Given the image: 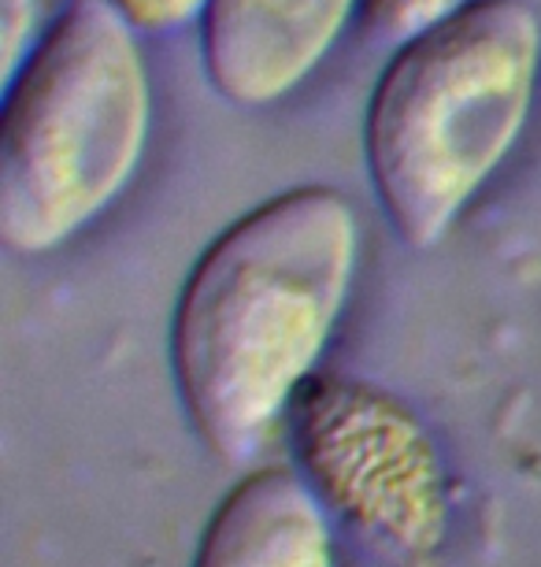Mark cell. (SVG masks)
Masks as SVG:
<instances>
[{"label":"cell","mask_w":541,"mask_h":567,"mask_svg":"<svg viewBox=\"0 0 541 567\" xmlns=\"http://www.w3.org/2000/svg\"><path fill=\"white\" fill-rule=\"evenodd\" d=\"M538 79L541 19L527 0H471L397 45L371 93L364 156L408 249H434L512 156Z\"/></svg>","instance_id":"cell-2"},{"label":"cell","mask_w":541,"mask_h":567,"mask_svg":"<svg viewBox=\"0 0 541 567\" xmlns=\"http://www.w3.org/2000/svg\"><path fill=\"white\" fill-rule=\"evenodd\" d=\"M360 264V219L334 186H296L230 223L175 305L183 409L211 453L249 460L315 379Z\"/></svg>","instance_id":"cell-1"},{"label":"cell","mask_w":541,"mask_h":567,"mask_svg":"<svg viewBox=\"0 0 541 567\" xmlns=\"http://www.w3.org/2000/svg\"><path fill=\"white\" fill-rule=\"evenodd\" d=\"M0 45H4V82L23 68L34 41V23H38V0H0Z\"/></svg>","instance_id":"cell-9"},{"label":"cell","mask_w":541,"mask_h":567,"mask_svg":"<svg viewBox=\"0 0 541 567\" xmlns=\"http://www.w3.org/2000/svg\"><path fill=\"white\" fill-rule=\"evenodd\" d=\"M360 0H211L200 63L211 90L238 109H271L323 68Z\"/></svg>","instance_id":"cell-5"},{"label":"cell","mask_w":541,"mask_h":567,"mask_svg":"<svg viewBox=\"0 0 541 567\" xmlns=\"http://www.w3.org/2000/svg\"><path fill=\"white\" fill-rule=\"evenodd\" d=\"M468 4L471 0H360V16L378 41L405 45V41L441 27Z\"/></svg>","instance_id":"cell-7"},{"label":"cell","mask_w":541,"mask_h":567,"mask_svg":"<svg viewBox=\"0 0 541 567\" xmlns=\"http://www.w3.org/2000/svg\"><path fill=\"white\" fill-rule=\"evenodd\" d=\"M153 131L148 63L108 0H71L12 79L0 115V241L45 256L104 216Z\"/></svg>","instance_id":"cell-3"},{"label":"cell","mask_w":541,"mask_h":567,"mask_svg":"<svg viewBox=\"0 0 541 567\" xmlns=\"http://www.w3.org/2000/svg\"><path fill=\"white\" fill-rule=\"evenodd\" d=\"M194 567H334L320 494L285 467L249 475L216 508Z\"/></svg>","instance_id":"cell-6"},{"label":"cell","mask_w":541,"mask_h":567,"mask_svg":"<svg viewBox=\"0 0 541 567\" xmlns=\"http://www.w3.org/2000/svg\"><path fill=\"white\" fill-rule=\"evenodd\" d=\"M293 445L320 501L378 553L423 560L441 545L449 489L438 445L394 393L315 374L293 401Z\"/></svg>","instance_id":"cell-4"},{"label":"cell","mask_w":541,"mask_h":567,"mask_svg":"<svg viewBox=\"0 0 541 567\" xmlns=\"http://www.w3.org/2000/svg\"><path fill=\"white\" fill-rule=\"evenodd\" d=\"M119 19L137 34H171L200 23L211 0H108Z\"/></svg>","instance_id":"cell-8"}]
</instances>
